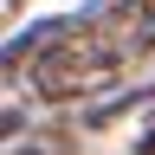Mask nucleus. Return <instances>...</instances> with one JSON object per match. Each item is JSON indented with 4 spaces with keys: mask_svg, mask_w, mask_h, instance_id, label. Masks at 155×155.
<instances>
[{
    "mask_svg": "<svg viewBox=\"0 0 155 155\" xmlns=\"http://www.w3.org/2000/svg\"><path fill=\"white\" fill-rule=\"evenodd\" d=\"M7 155H78V142L65 129H39V136H26V142H13Z\"/></svg>",
    "mask_w": 155,
    "mask_h": 155,
    "instance_id": "7ed1b4c3",
    "label": "nucleus"
},
{
    "mask_svg": "<svg viewBox=\"0 0 155 155\" xmlns=\"http://www.w3.org/2000/svg\"><path fill=\"white\" fill-rule=\"evenodd\" d=\"M142 155H155V116H149V129H142V142H136Z\"/></svg>",
    "mask_w": 155,
    "mask_h": 155,
    "instance_id": "20e7f679",
    "label": "nucleus"
},
{
    "mask_svg": "<svg viewBox=\"0 0 155 155\" xmlns=\"http://www.w3.org/2000/svg\"><path fill=\"white\" fill-rule=\"evenodd\" d=\"M91 39L110 52V65H129L155 45V0H110L104 13H91Z\"/></svg>",
    "mask_w": 155,
    "mask_h": 155,
    "instance_id": "f03ea898",
    "label": "nucleus"
},
{
    "mask_svg": "<svg viewBox=\"0 0 155 155\" xmlns=\"http://www.w3.org/2000/svg\"><path fill=\"white\" fill-rule=\"evenodd\" d=\"M110 78H116V65H110V52L91 39V19H78V26L32 65V84H39V97H52V104L91 97L97 84H110Z\"/></svg>",
    "mask_w": 155,
    "mask_h": 155,
    "instance_id": "f257e3e1",
    "label": "nucleus"
}]
</instances>
